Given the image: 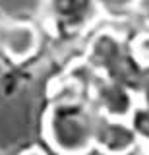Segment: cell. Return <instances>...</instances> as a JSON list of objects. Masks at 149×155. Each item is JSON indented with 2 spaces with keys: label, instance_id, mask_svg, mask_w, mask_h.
<instances>
[{
  "label": "cell",
  "instance_id": "6da1fadb",
  "mask_svg": "<svg viewBox=\"0 0 149 155\" xmlns=\"http://www.w3.org/2000/svg\"><path fill=\"white\" fill-rule=\"evenodd\" d=\"M97 110L81 99H58L43 116V138L58 155H87L95 147Z\"/></svg>",
  "mask_w": 149,
  "mask_h": 155
},
{
  "label": "cell",
  "instance_id": "8992f818",
  "mask_svg": "<svg viewBox=\"0 0 149 155\" xmlns=\"http://www.w3.org/2000/svg\"><path fill=\"white\" fill-rule=\"evenodd\" d=\"M37 47H39V33L33 25H14L4 37V48L8 56L18 62L29 58L37 51Z\"/></svg>",
  "mask_w": 149,
  "mask_h": 155
},
{
  "label": "cell",
  "instance_id": "7c38bea8",
  "mask_svg": "<svg viewBox=\"0 0 149 155\" xmlns=\"http://www.w3.org/2000/svg\"><path fill=\"white\" fill-rule=\"evenodd\" d=\"M145 151H147V155H149V145H145Z\"/></svg>",
  "mask_w": 149,
  "mask_h": 155
},
{
  "label": "cell",
  "instance_id": "7a4b0ae2",
  "mask_svg": "<svg viewBox=\"0 0 149 155\" xmlns=\"http://www.w3.org/2000/svg\"><path fill=\"white\" fill-rule=\"evenodd\" d=\"M87 62L99 76L132 87L138 93V85L143 70L132 54L130 45L112 31H101L93 37L87 51Z\"/></svg>",
  "mask_w": 149,
  "mask_h": 155
},
{
  "label": "cell",
  "instance_id": "9c48e42d",
  "mask_svg": "<svg viewBox=\"0 0 149 155\" xmlns=\"http://www.w3.org/2000/svg\"><path fill=\"white\" fill-rule=\"evenodd\" d=\"M132 54L136 58V62L139 64L141 70H149V31L147 33H139V35L132 41Z\"/></svg>",
  "mask_w": 149,
  "mask_h": 155
},
{
  "label": "cell",
  "instance_id": "5b68a950",
  "mask_svg": "<svg viewBox=\"0 0 149 155\" xmlns=\"http://www.w3.org/2000/svg\"><path fill=\"white\" fill-rule=\"evenodd\" d=\"M52 19L68 31L85 27L99 10L97 0H47Z\"/></svg>",
  "mask_w": 149,
  "mask_h": 155
},
{
  "label": "cell",
  "instance_id": "ba28073f",
  "mask_svg": "<svg viewBox=\"0 0 149 155\" xmlns=\"http://www.w3.org/2000/svg\"><path fill=\"white\" fill-rule=\"evenodd\" d=\"M139 0H97V6L101 12H105L107 16H124V14L132 12L138 6Z\"/></svg>",
  "mask_w": 149,
  "mask_h": 155
},
{
  "label": "cell",
  "instance_id": "8fae6325",
  "mask_svg": "<svg viewBox=\"0 0 149 155\" xmlns=\"http://www.w3.org/2000/svg\"><path fill=\"white\" fill-rule=\"evenodd\" d=\"M21 155H45L41 151V149H37V147H33V149H27L25 153H21Z\"/></svg>",
  "mask_w": 149,
  "mask_h": 155
},
{
  "label": "cell",
  "instance_id": "52a82bcc",
  "mask_svg": "<svg viewBox=\"0 0 149 155\" xmlns=\"http://www.w3.org/2000/svg\"><path fill=\"white\" fill-rule=\"evenodd\" d=\"M128 122L134 128V132H136L139 143L149 145V107L138 105L136 109H134V113L130 114Z\"/></svg>",
  "mask_w": 149,
  "mask_h": 155
},
{
  "label": "cell",
  "instance_id": "30bf717a",
  "mask_svg": "<svg viewBox=\"0 0 149 155\" xmlns=\"http://www.w3.org/2000/svg\"><path fill=\"white\" fill-rule=\"evenodd\" d=\"M138 99H139V105L149 107V70H143L141 74V80H139V85H138Z\"/></svg>",
  "mask_w": 149,
  "mask_h": 155
},
{
  "label": "cell",
  "instance_id": "3957f363",
  "mask_svg": "<svg viewBox=\"0 0 149 155\" xmlns=\"http://www.w3.org/2000/svg\"><path fill=\"white\" fill-rule=\"evenodd\" d=\"M89 93L97 114L109 116V118L128 120L130 114L134 113V109L139 105L138 93L132 87L107 80L103 76H99V80L93 84Z\"/></svg>",
  "mask_w": 149,
  "mask_h": 155
},
{
  "label": "cell",
  "instance_id": "277c9868",
  "mask_svg": "<svg viewBox=\"0 0 149 155\" xmlns=\"http://www.w3.org/2000/svg\"><path fill=\"white\" fill-rule=\"evenodd\" d=\"M138 143L139 140L128 120L97 114L95 149H99L103 155H130L138 147Z\"/></svg>",
  "mask_w": 149,
  "mask_h": 155
}]
</instances>
